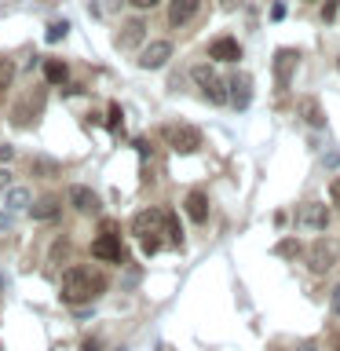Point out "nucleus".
<instances>
[{"label":"nucleus","mask_w":340,"mask_h":351,"mask_svg":"<svg viewBox=\"0 0 340 351\" xmlns=\"http://www.w3.org/2000/svg\"><path fill=\"white\" fill-rule=\"evenodd\" d=\"M296 351H318L315 344H300V348H296Z\"/></svg>","instance_id":"37"},{"label":"nucleus","mask_w":340,"mask_h":351,"mask_svg":"<svg viewBox=\"0 0 340 351\" xmlns=\"http://www.w3.org/2000/svg\"><path fill=\"white\" fill-rule=\"evenodd\" d=\"M329 197H333V205L340 208V176H337L333 183H329Z\"/></svg>","instance_id":"29"},{"label":"nucleus","mask_w":340,"mask_h":351,"mask_svg":"<svg viewBox=\"0 0 340 351\" xmlns=\"http://www.w3.org/2000/svg\"><path fill=\"white\" fill-rule=\"evenodd\" d=\"M300 117H304V125H311V128H326V110L318 99H300Z\"/></svg>","instance_id":"16"},{"label":"nucleus","mask_w":340,"mask_h":351,"mask_svg":"<svg viewBox=\"0 0 340 351\" xmlns=\"http://www.w3.org/2000/svg\"><path fill=\"white\" fill-rule=\"evenodd\" d=\"M329 307H333V315H340V285L333 289V296H329Z\"/></svg>","instance_id":"32"},{"label":"nucleus","mask_w":340,"mask_h":351,"mask_svg":"<svg viewBox=\"0 0 340 351\" xmlns=\"http://www.w3.org/2000/svg\"><path fill=\"white\" fill-rule=\"evenodd\" d=\"M183 208H186V216H191L194 223H205L208 219V194L205 191H191L186 202H183Z\"/></svg>","instance_id":"14"},{"label":"nucleus","mask_w":340,"mask_h":351,"mask_svg":"<svg viewBox=\"0 0 340 351\" xmlns=\"http://www.w3.org/2000/svg\"><path fill=\"white\" fill-rule=\"evenodd\" d=\"M337 4H340V0H326V8H322V19H326V22L337 19Z\"/></svg>","instance_id":"27"},{"label":"nucleus","mask_w":340,"mask_h":351,"mask_svg":"<svg viewBox=\"0 0 340 351\" xmlns=\"http://www.w3.org/2000/svg\"><path fill=\"white\" fill-rule=\"evenodd\" d=\"M227 103L234 110H249V103H252V77L249 73H234L227 81Z\"/></svg>","instance_id":"7"},{"label":"nucleus","mask_w":340,"mask_h":351,"mask_svg":"<svg viewBox=\"0 0 340 351\" xmlns=\"http://www.w3.org/2000/svg\"><path fill=\"white\" fill-rule=\"evenodd\" d=\"M337 70H340V55H337Z\"/></svg>","instance_id":"38"},{"label":"nucleus","mask_w":340,"mask_h":351,"mask_svg":"<svg viewBox=\"0 0 340 351\" xmlns=\"http://www.w3.org/2000/svg\"><path fill=\"white\" fill-rule=\"evenodd\" d=\"M161 230L169 234V245H172V249L183 245V227H180V219H175L172 213H165V227H161Z\"/></svg>","instance_id":"20"},{"label":"nucleus","mask_w":340,"mask_h":351,"mask_svg":"<svg viewBox=\"0 0 340 351\" xmlns=\"http://www.w3.org/2000/svg\"><path fill=\"white\" fill-rule=\"evenodd\" d=\"M66 33H70V22H51L48 33H44V40H48V44H59Z\"/></svg>","instance_id":"22"},{"label":"nucleus","mask_w":340,"mask_h":351,"mask_svg":"<svg viewBox=\"0 0 340 351\" xmlns=\"http://www.w3.org/2000/svg\"><path fill=\"white\" fill-rule=\"evenodd\" d=\"M106 289V274L103 271H92V267H70L62 274V300L66 304H88L95 300L99 293Z\"/></svg>","instance_id":"1"},{"label":"nucleus","mask_w":340,"mask_h":351,"mask_svg":"<svg viewBox=\"0 0 340 351\" xmlns=\"http://www.w3.org/2000/svg\"><path fill=\"white\" fill-rule=\"evenodd\" d=\"M300 223H304V227H315V230H326V227H329V208L318 205V202L304 205V208H300Z\"/></svg>","instance_id":"15"},{"label":"nucleus","mask_w":340,"mask_h":351,"mask_svg":"<svg viewBox=\"0 0 340 351\" xmlns=\"http://www.w3.org/2000/svg\"><path fill=\"white\" fill-rule=\"evenodd\" d=\"M165 227V208H143V213L132 216V234L147 238V234H158Z\"/></svg>","instance_id":"9"},{"label":"nucleus","mask_w":340,"mask_h":351,"mask_svg":"<svg viewBox=\"0 0 340 351\" xmlns=\"http://www.w3.org/2000/svg\"><path fill=\"white\" fill-rule=\"evenodd\" d=\"M274 252H278V256H304V245L296 238H285V241L274 245Z\"/></svg>","instance_id":"21"},{"label":"nucleus","mask_w":340,"mask_h":351,"mask_svg":"<svg viewBox=\"0 0 340 351\" xmlns=\"http://www.w3.org/2000/svg\"><path fill=\"white\" fill-rule=\"evenodd\" d=\"M66 197H70V205H73L81 216H95V213H99V194L92 191V186L73 183L70 191H66Z\"/></svg>","instance_id":"8"},{"label":"nucleus","mask_w":340,"mask_h":351,"mask_svg":"<svg viewBox=\"0 0 340 351\" xmlns=\"http://www.w3.org/2000/svg\"><path fill=\"white\" fill-rule=\"evenodd\" d=\"M11 227H15V213L8 205H0V230H11Z\"/></svg>","instance_id":"23"},{"label":"nucleus","mask_w":340,"mask_h":351,"mask_svg":"<svg viewBox=\"0 0 340 351\" xmlns=\"http://www.w3.org/2000/svg\"><path fill=\"white\" fill-rule=\"evenodd\" d=\"M0 351H4V344H0Z\"/></svg>","instance_id":"40"},{"label":"nucleus","mask_w":340,"mask_h":351,"mask_svg":"<svg viewBox=\"0 0 340 351\" xmlns=\"http://www.w3.org/2000/svg\"><path fill=\"white\" fill-rule=\"evenodd\" d=\"M121 121H125V114H121V106L114 103V106H110V117H106V125H110V128H121Z\"/></svg>","instance_id":"25"},{"label":"nucleus","mask_w":340,"mask_h":351,"mask_svg":"<svg viewBox=\"0 0 340 351\" xmlns=\"http://www.w3.org/2000/svg\"><path fill=\"white\" fill-rule=\"evenodd\" d=\"M29 213H33V219H55L62 213V202L55 194H48V197H40L37 205H29Z\"/></svg>","instance_id":"17"},{"label":"nucleus","mask_w":340,"mask_h":351,"mask_svg":"<svg viewBox=\"0 0 340 351\" xmlns=\"http://www.w3.org/2000/svg\"><path fill=\"white\" fill-rule=\"evenodd\" d=\"M121 4H125V0H106V4H103V11H117Z\"/></svg>","instance_id":"36"},{"label":"nucleus","mask_w":340,"mask_h":351,"mask_svg":"<svg viewBox=\"0 0 340 351\" xmlns=\"http://www.w3.org/2000/svg\"><path fill=\"white\" fill-rule=\"evenodd\" d=\"M169 59H172V44L169 40H150L147 48L139 51V66H143V70H161Z\"/></svg>","instance_id":"10"},{"label":"nucleus","mask_w":340,"mask_h":351,"mask_svg":"<svg viewBox=\"0 0 340 351\" xmlns=\"http://www.w3.org/2000/svg\"><path fill=\"white\" fill-rule=\"evenodd\" d=\"M33 172H44V176H51V172H55V161H44V158H37V161H33Z\"/></svg>","instance_id":"26"},{"label":"nucleus","mask_w":340,"mask_h":351,"mask_svg":"<svg viewBox=\"0 0 340 351\" xmlns=\"http://www.w3.org/2000/svg\"><path fill=\"white\" fill-rule=\"evenodd\" d=\"M208 59H216V62H238L241 59V44L234 37H216L212 44H208Z\"/></svg>","instance_id":"12"},{"label":"nucleus","mask_w":340,"mask_h":351,"mask_svg":"<svg viewBox=\"0 0 340 351\" xmlns=\"http://www.w3.org/2000/svg\"><path fill=\"white\" fill-rule=\"evenodd\" d=\"M191 77H194L197 84H202V92H205V99H208V103H216V106H219V103H227V84L219 81V77H216V70H212L208 62L194 66V70H191Z\"/></svg>","instance_id":"3"},{"label":"nucleus","mask_w":340,"mask_h":351,"mask_svg":"<svg viewBox=\"0 0 340 351\" xmlns=\"http://www.w3.org/2000/svg\"><path fill=\"white\" fill-rule=\"evenodd\" d=\"M44 81L48 84H66L70 81V66H66L62 59H48L44 62Z\"/></svg>","instance_id":"18"},{"label":"nucleus","mask_w":340,"mask_h":351,"mask_svg":"<svg viewBox=\"0 0 340 351\" xmlns=\"http://www.w3.org/2000/svg\"><path fill=\"white\" fill-rule=\"evenodd\" d=\"M158 351H165V348H158Z\"/></svg>","instance_id":"41"},{"label":"nucleus","mask_w":340,"mask_h":351,"mask_svg":"<svg viewBox=\"0 0 340 351\" xmlns=\"http://www.w3.org/2000/svg\"><path fill=\"white\" fill-rule=\"evenodd\" d=\"M219 8H223V11H238L241 0H219Z\"/></svg>","instance_id":"35"},{"label":"nucleus","mask_w":340,"mask_h":351,"mask_svg":"<svg viewBox=\"0 0 340 351\" xmlns=\"http://www.w3.org/2000/svg\"><path fill=\"white\" fill-rule=\"evenodd\" d=\"M158 249H161V238H158V234H147V238H143V252H147V256H154Z\"/></svg>","instance_id":"24"},{"label":"nucleus","mask_w":340,"mask_h":351,"mask_svg":"<svg viewBox=\"0 0 340 351\" xmlns=\"http://www.w3.org/2000/svg\"><path fill=\"white\" fill-rule=\"evenodd\" d=\"M132 4H136L139 11H150V8H158V4H161V0H132Z\"/></svg>","instance_id":"31"},{"label":"nucleus","mask_w":340,"mask_h":351,"mask_svg":"<svg viewBox=\"0 0 340 351\" xmlns=\"http://www.w3.org/2000/svg\"><path fill=\"white\" fill-rule=\"evenodd\" d=\"M296 62H300V51L296 48H278L274 51V84H278V92H285L296 73Z\"/></svg>","instance_id":"6"},{"label":"nucleus","mask_w":340,"mask_h":351,"mask_svg":"<svg viewBox=\"0 0 340 351\" xmlns=\"http://www.w3.org/2000/svg\"><path fill=\"white\" fill-rule=\"evenodd\" d=\"M197 8H202V0H169V26H186Z\"/></svg>","instance_id":"13"},{"label":"nucleus","mask_w":340,"mask_h":351,"mask_svg":"<svg viewBox=\"0 0 340 351\" xmlns=\"http://www.w3.org/2000/svg\"><path fill=\"white\" fill-rule=\"evenodd\" d=\"M92 256L103 260V263H125L128 252H125V245H121V234H110V230H103V234L92 241Z\"/></svg>","instance_id":"5"},{"label":"nucleus","mask_w":340,"mask_h":351,"mask_svg":"<svg viewBox=\"0 0 340 351\" xmlns=\"http://www.w3.org/2000/svg\"><path fill=\"white\" fill-rule=\"evenodd\" d=\"M81 351H103V348H99V340H95V337H88L84 344H81Z\"/></svg>","instance_id":"34"},{"label":"nucleus","mask_w":340,"mask_h":351,"mask_svg":"<svg viewBox=\"0 0 340 351\" xmlns=\"http://www.w3.org/2000/svg\"><path fill=\"white\" fill-rule=\"evenodd\" d=\"M337 256H340V249H337V241H333V238H318L315 245L304 252L307 271H311V274H326V271L337 263Z\"/></svg>","instance_id":"2"},{"label":"nucleus","mask_w":340,"mask_h":351,"mask_svg":"<svg viewBox=\"0 0 340 351\" xmlns=\"http://www.w3.org/2000/svg\"><path fill=\"white\" fill-rule=\"evenodd\" d=\"M117 351H128V348H117Z\"/></svg>","instance_id":"39"},{"label":"nucleus","mask_w":340,"mask_h":351,"mask_svg":"<svg viewBox=\"0 0 340 351\" xmlns=\"http://www.w3.org/2000/svg\"><path fill=\"white\" fill-rule=\"evenodd\" d=\"M165 139H169V147L175 154H194L197 147H202V132H197L194 125H169L165 128Z\"/></svg>","instance_id":"4"},{"label":"nucleus","mask_w":340,"mask_h":351,"mask_svg":"<svg viewBox=\"0 0 340 351\" xmlns=\"http://www.w3.org/2000/svg\"><path fill=\"white\" fill-rule=\"evenodd\" d=\"M11 158H15V147H8V143H4V147H0V165H8Z\"/></svg>","instance_id":"30"},{"label":"nucleus","mask_w":340,"mask_h":351,"mask_svg":"<svg viewBox=\"0 0 340 351\" xmlns=\"http://www.w3.org/2000/svg\"><path fill=\"white\" fill-rule=\"evenodd\" d=\"M8 186H11V172H8V169H0V194H4Z\"/></svg>","instance_id":"33"},{"label":"nucleus","mask_w":340,"mask_h":351,"mask_svg":"<svg viewBox=\"0 0 340 351\" xmlns=\"http://www.w3.org/2000/svg\"><path fill=\"white\" fill-rule=\"evenodd\" d=\"M285 11H289V8H285L282 0H278V4H271V19H274V22H282V19H285Z\"/></svg>","instance_id":"28"},{"label":"nucleus","mask_w":340,"mask_h":351,"mask_svg":"<svg viewBox=\"0 0 340 351\" xmlns=\"http://www.w3.org/2000/svg\"><path fill=\"white\" fill-rule=\"evenodd\" d=\"M143 37H147V22H143V19H128L125 26H121V33H117V48L132 51V48H139V44H143Z\"/></svg>","instance_id":"11"},{"label":"nucleus","mask_w":340,"mask_h":351,"mask_svg":"<svg viewBox=\"0 0 340 351\" xmlns=\"http://www.w3.org/2000/svg\"><path fill=\"white\" fill-rule=\"evenodd\" d=\"M4 205L11 208V213L29 208V191H26V186H8V191H4Z\"/></svg>","instance_id":"19"}]
</instances>
